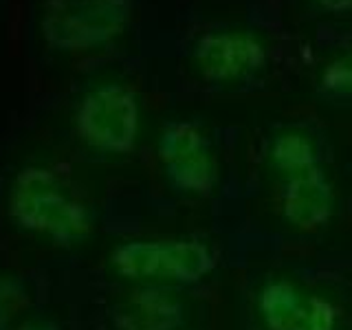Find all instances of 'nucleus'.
I'll return each instance as SVG.
<instances>
[{"instance_id":"obj_4","label":"nucleus","mask_w":352,"mask_h":330,"mask_svg":"<svg viewBox=\"0 0 352 330\" xmlns=\"http://www.w3.org/2000/svg\"><path fill=\"white\" fill-rule=\"evenodd\" d=\"M80 139L99 152L128 154L139 135V102L130 88L102 84L88 91L75 115Z\"/></svg>"},{"instance_id":"obj_11","label":"nucleus","mask_w":352,"mask_h":330,"mask_svg":"<svg viewBox=\"0 0 352 330\" xmlns=\"http://www.w3.org/2000/svg\"><path fill=\"white\" fill-rule=\"evenodd\" d=\"M322 91L333 95H352V47L324 69Z\"/></svg>"},{"instance_id":"obj_10","label":"nucleus","mask_w":352,"mask_h":330,"mask_svg":"<svg viewBox=\"0 0 352 330\" xmlns=\"http://www.w3.org/2000/svg\"><path fill=\"white\" fill-rule=\"evenodd\" d=\"M271 163L282 176H286L291 172L319 165V157L313 141L304 132L289 130L278 135L271 143Z\"/></svg>"},{"instance_id":"obj_6","label":"nucleus","mask_w":352,"mask_h":330,"mask_svg":"<svg viewBox=\"0 0 352 330\" xmlns=\"http://www.w3.org/2000/svg\"><path fill=\"white\" fill-rule=\"evenodd\" d=\"M269 62L264 44L247 29H214L194 44V64L207 82L225 84L251 77Z\"/></svg>"},{"instance_id":"obj_8","label":"nucleus","mask_w":352,"mask_h":330,"mask_svg":"<svg viewBox=\"0 0 352 330\" xmlns=\"http://www.w3.org/2000/svg\"><path fill=\"white\" fill-rule=\"evenodd\" d=\"M335 209V192L322 165L297 170L284 176L282 216L300 231L324 227Z\"/></svg>"},{"instance_id":"obj_12","label":"nucleus","mask_w":352,"mask_h":330,"mask_svg":"<svg viewBox=\"0 0 352 330\" xmlns=\"http://www.w3.org/2000/svg\"><path fill=\"white\" fill-rule=\"evenodd\" d=\"M29 306L27 291L22 284L0 275V324H9Z\"/></svg>"},{"instance_id":"obj_9","label":"nucleus","mask_w":352,"mask_h":330,"mask_svg":"<svg viewBox=\"0 0 352 330\" xmlns=\"http://www.w3.org/2000/svg\"><path fill=\"white\" fill-rule=\"evenodd\" d=\"M113 322L119 330H176L183 324V304L157 286H143L115 308Z\"/></svg>"},{"instance_id":"obj_3","label":"nucleus","mask_w":352,"mask_h":330,"mask_svg":"<svg viewBox=\"0 0 352 330\" xmlns=\"http://www.w3.org/2000/svg\"><path fill=\"white\" fill-rule=\"evenodd\" d=\"M113 267L137 282L196 284L214 271L216 258L198 240H130L113 251Z\"/></svg>"},{"instance_id":"obj_14","label":"nucleus","mask_w":352,"mask_h":330,"mask_svg":"<svg viewBox=\"0 0 352 330\" xmlns=\"http://www.w3.org/2000/svg\"><path fill=\"white\" fill-rule=\"evenodd\" d=\"M18 330H64V328L55 322H49V319H31V322L20 324Z\"/></svg>"},{"instance_id":"obj_1","label":"nucleus","mask_w":352,"mask_h":330,"mask_svg":"<svg viewBox=\"0 0 352 330\" xmlns=\"http://www.w3.org/2000/svg\"><path fill=\"white\" fill-rule=\"evenodd\" d=\"M9 214L22 229L66 245L93 231L88 209L47 168H25L16 176L9 190Z\"/></svg>"},{"instance_id":"obj_13","label":"nucleus","mask_w":352,"mask_h":330,"mask_svg":"<svg viewBox=\"0 0 352 330\" xmlns=\"http://www.w3.org/2000/svg\"><path fill=\"white\" fill-rule=\"evenodd\" d=\"M315 3L330 11V14H348V11H352V0H315Z\"/></svg>"},{"instance_id":"obj_2","label":"nucleus","mask_w":352,"mask_h":330,"mask_svg":"<svg viewBox=\"0 0 352 330\" xmlns=\"http://www.w3.org/2000/svg\"><path fill=\"white\" fill-rule=\"evenodd\" d=\"M130 14V0H44L40 31L55 51H88L121 36Z\"/></svg>"},{"instance_id":"obj_5","label":"nucleus","mask_w":352,"mask_h":330,"mask_svg":"<svg viewBox=\"0 0 352 330\" xmlns=\"http://www.w3.org/2000/svg\"><path fill=\"white\" fill-rule=\"evenodd\" d=\"M159 161L176 192L209 196L218 183V165L212 148L192 121H172L159 135Z\"/></svg>"},{"instance_id":"obj_7","label":"nucleus","mask_w":352,"mask_h":330,"mask_svg":"<svg viewBox=\"0 0 352 330\" xmlns=\"http://www.w3.org/2000/svg\"><path fill=\"white\" fill-rule=\"evenodd\" d=\"M258 308L269 330H335L337 326L333 304L286 280H273L264 286Z\"/></svg>"}]
</instances>
